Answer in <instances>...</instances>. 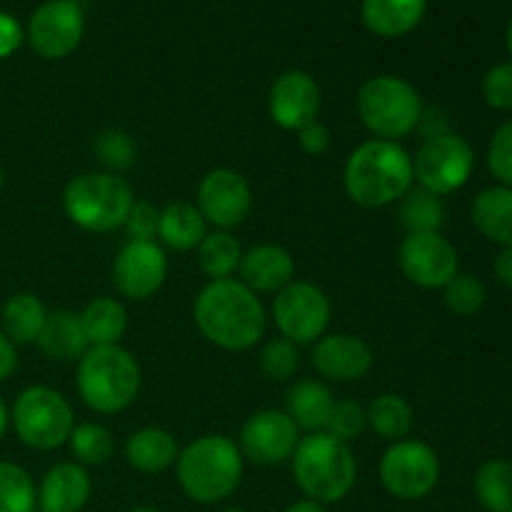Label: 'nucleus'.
<instances>
[{
  "label": "nucleus",
  "instance_id": "nucleus-8",
  "mask_svg": "<svg viewBox=\"0 0 512 512\" xmlns=\"http://www.w3.org/2000/svg\"><path fill=\"white\" fill-rule=\"evenodd\" d=\"M10 423L20 443L28 448L55 450L68 443L75 428V415L63 393L45 385H33L15 398Z\"/></svg>",
  "mask_w": 512,
  "mask_h": 512
},
{
  "label": "nucleus",
  "instance_id": "nucleus-15",
  "mask_svg": "<svg viewBox=\"0 0 512 512\" xmlns=\"http://www.w3.org/2000/svg\"><path fill=\"white\" fill-rule=\"evenodd\" d=\"M300 443V430L285 410H260L245 420L238 448L255 465H280L293 458Z\"/></svg>",
  "mask_w": 512,
  "mask_h": 512
},
{
  "label": "nucleus",
  "instance_id": "nucleus-2",
  "mask_svg": "<svg viewBox=\"0 0 512 512\" xmlns=\"http://www.w3.org/2000/svg\"><path fill=\"white\" fill-rule=\"evenodd\" d=\"M415 183L413 155L395 140H368L348 155L343 185L360 208H385L400 203Z\"/></svg>",
  "mask_w": 512,
  "mask_h": 512
},
{
  "label": "nucleus",
  "instance_id": "nucleus-33",
  "mask_svg": "<svg viewBox=\"0 0 512 512\" xmlns=\"http://www.w3.org/2000/svg\"><path fill=\"white\" fill-rule=\"evenodd\" d=\"M70 453L78 465H103L113 458L115 440L105 425L100 423H80L75 425L68 438Z\"/></svg>",
  "mask_w": 512,
  "mask_h": 512
},
{
  "label": "nucleus",
  "instance_id": "nucleus-44",
  "mask_svg": "<svg viewBox=\"0 0 512 512\" xmlns=\"http://www.w3.org/2000/svg\"><path fill=\"white\" fill-rule=\"evenodd\" d=\"M18 368V353H15V345L0 333V383L10 378Z\"/></svg>",
  "mask_w": 512,
  "mask_h": 512
},
{
  "label": "nucleus",
  "instance_id": "nucleus-32",
  "mask_svg": "<svg viewBox=\"0 0 512 512\" xmlns=\"http://www.w3.org/2000/svg\"><path fill=\"white\" fill-rule=\"evenodd\" d=\"M400 223L408 233H440L445 223L443 198L430 190L410 188L400 200Z\"/></svg>",
  "mask_w": 512,
  "mask_h": 512
},
{
  "label": "nucleus",
  "instance_id": "nucleus-40",
  "mask_svg": "<svg viewBox=\"0 0 512 512\" xmlns=\"http://www.w3.org/2000/svg\"><path fill=\"white\" fill-rule=\"evenodd\" d=\"M128 230L130 240H140V243H155L160 228V210L148 200H135L130 208L128 220L123 225Z\"/></svg>",
  "mask_w": 512,
  "mask_h": 512
},
{
  "label": "nucleus",
  "instance_id": "nucleus-31",
  "mask_svg": "<svg viewBox=\"0 0 512 512\" xmlns=\"http://www.w3.org/2000/svg\"><path fill=\"white\" fill-rule=\"evenodd\" d=\"M475 498L488 512H512V460H488L475 473Z\"/></svg>",
  "mask_w": 512,
  "mask_h": 512
},
{
  "label": "nucleus",
  "instance_id": "nucleus-10",
  "mask_svg": "<svg viewBox=\"0 0 512 512\" xmlns=\"http://www.w3.org/2000/svg\"><path fill=\"white\" fill-rule=\"evenodd\" d=\"M440 480V458L428 443L398 440L380 458V483L398 500H423Z\"/></svg>",
  "mask_w": 512,
  "mask_h": 512
},
{
  "label": "nucleus",
  "instance_id": "nucleus-20",
  "mask_svg": "<svg viewBox=\"0 0 512 512\" xmlns=\"http://www.w3.org/2000/svg\"><path fill=\"white\" fill-rule=\"evenodd\" d=\"M93 493L88 470L78 463H58L45 473L38 488V505L45 512H80Z\"/></svg>",
  "mask_w": 512,
  "mask_h": 512
},
{
  "label": "nucleus",
  "instance_id": "nucleus-34",
  "mask_svg": "<svg viewBox=\"0 0 512 512\" xmlns=\"http://www.w3.org/2000/svg\"><path fill=\"white\" fill-rule=\"evenodd\" d=\"M38 488L20 465L0 460V512H35Z\"/></svg>",
  "mask_w": 512,
  "mask_h": 512
},
{
  "label": "nucleus",
  "instance_id": "nucleus-28",
  "mask_svg": "<svg viewBox=\"0 0 512 512\" xmlns=\"http://www.w3.org/2000/svg\"><path fill=\"white\" fill-rule=\"evenodd\" d=\"M85 338L90 348L95 345H120L128 330V310L115 298H93L80 313Z\"/></svg>",
  "mask_w": 512,
  "mask_h": 512
},
{
  "label": "nucleus",
  "instance_id": "nucleus-11",
  "mask_svg": "<svg viewBox=\"0 0 512 512\" xmlns=\"http://www.w3.org/2000/svg\"><path fill=\"white\" fill-rule=\"evenodd\" d=\"M475 168L473 148L458 135H435L425 140L413 158L418 188L435 195H450L463 188Z\"/></svg>",
  "mask_w": 512,
  "mask_h": 512
},
{
  "label": "nucleus",
  "instance_id": "nucleus-26",
  "mask_svg": "<svg viewBox=\"0 0 512 512\" xmlns=\"http://www.w3.org/2000/svg\"><path fill=\"white\" fill-rule=\"evenodd\" d=\"M473 223L480 235L498 243L503 248L512 245V188L498 185L488 188L475 198L473 203Z\"/></svg>",
  "mask_w": 512,
  "mask_h": 512
},
{
  "label": "nucleus",
  "instance_id": "nucleus-48",
  "mask_svg": "<svg viewBox=\"0 0 512 512\" xmlns=\"http://www.w3.org/2000/svg\"><path fill=\"white\" fill-rule=\"evenodd\" d=\"M508 50H510V55H512V20H510V28H508Z\"/></svg>",
  "mask_w": 512,
  "mask_h": 512
},
{
  "label": "nucleus",
  "instance_id": "nucleus-17",
  "mask_svg": "<svg viewBox=\"0 0 512 512\" xmlns=\"http://www.w3.org/2000/svg\"><path fill=\"white\" fill-rule=\"evenodd\" d=\"M268 113L283 130H303L320 115V88L305 70H288L275 78L268 95Z\"/></svg>",
  "mask_w": 512,
  "mask_h": 512
},
{
  "label": "nucleus",
  "instance_id": "nucleus-36",
  "mask_svg": "<svg viewBox=\"0 0 512 512\" xmlns=\"http://www.w3.org/2000/svg\"><path fill=\"white\" fill-rule=\"evenodd\" d=\"M365 428H368V415L363 405L355 400H335L328 423H325V433L350 445L365 433Z\"/></svg>",
  "mask_w": 512,
  "mask_h": 512
},
{
  "label": "nucleus",
  "instance_id": "nucleus-7",
  "mask_svg": "<svg viewBox=\"0 0 512 512\" xmlns=\"http://www.w3.org/2000/svg\"><path fill=\"white\" fill-rule=\"evenodd\" d=\"M358 118L378 140L408 138L423 120L420 93L398 75H375L365 80L355 98Z\"/></svg>",
  "mask_w": 512,
  "mask_h": 512
},
{
  "label": "nucleus",
  "instance_id": "nucleus-13",
  "mask_svg": "<svg viewBox=\"0 0 512 512\" xmlns=\"http://www.w3.org/2000/svg\"><path fill=\"white\" fill-rule=\"evenodd\" d=\"M398 263L405 278L425 290L445 288L458 275V250L440 233H408Z\"/></svg>",
  "mask_w": 512,
  "mask_h": 512
},
{
  "label": "nucleus",
  "instance_id": "nucleus-6",
  "mask_svg": "<svg viewBox=\"0 0 512 512\" xmlns=\"http://www.w3.org/2000/svg\"><path fill=\"white\" fill-rule=\"evenodd\" d=\"M135 193L125 178L108 170H90L70 180L63 190V210L88 233H113L123 228Z\"/></svg>",
  "mask_w": 512,
  "mask_h": 512
},
{
  "label": "nucleus",
  "instance_id": "nucleus-46",
  "mask_svg": "<svg viewBox=\"0 0 512 512\" xmlns=\"http://www.w3.org/2000/svg\"><path fill=\"white\" fill-rule=\"evenodd\" d=\"M285 512H328V510H325V505L315 503V500H298V503L290 505Z\"/></svg>",
  "mask_w": 512,
  "mask_h": 512
},
{
  "label": "nucleus",
  "instance_id": "nucleus-18",
  "mask_svg": "<svg viewBox=\"0 0 512 512\" xmlns=\"http://www.w3.org/2000/svg\"><path fill=\"white\" fill-rule=\"evenodd\" d=\"M375 353L363 338L348 333H330L315 343L313 368L333 383H355L370 373Z\"/></svg>",
  "mask_w": 512,
  "mask_h": 512
},
{
  "label": "nucleus",
  "instance_id": "nucleus-49",
  "mask_svg": "<svg viewBox=\"0 0 512 512\" xmlns=\"http://www.w3.org/2000/svg\"><path fill=\"white\" fill-rule=\"evenodd\" d=\"M128 512H160V510H153V508H133V510H128Z\"/></svg>",
  "mask_w": 512,
  "mask_h": 512
},
{
  "label": "nucleus",
  "instance_id": "nucleus-45",
  "mask_svg": "<svg viewBox=\"0 0 512 512\" xmlns=\"http://www.w3.org/2000/svg\"><path fill=\"white\" fill-rule=\"evenodd\" d=\"M493 270H495V278H498L500 283L512 288V245L510 248L500 250L498 258H495Z\"/></svg>",
  "mask_w": 512,
  "mask_h": 512
},
{
  "label": "nucleus",
  "instance_id": "nucleus-24",
  "mask_svg": "<svg viewBox=\"0 0 512 512\" xmlns=\"http://www.w3.org/2000/svg\"><path fill=\"white\" fill-rule=\"evenodd\" d=\"M333 405L335 398L328 385L315 378H305L298 380L288 390V408H285V413L293 418L298 430L320 433V430H325Z\"/></svg>",
  "mask_w": 512,
  "mask_h": 512
},
{
  "label": "nucleus",
  "instance_id": "nucleus-52",
  "mask_svg": "<svg viewBox=\"0 0 512 512\" xmlns=\"http://www.w3.org/2000/svg\"><path fill=\"white\" fill-rule=\"evenodd\" d=\"M35 512H45V510H35Z\"/></svg>",
  "mask_w": 512,
  "mask_h": 512
},
{
  "label": "nucleus",
  "instance_id": "nucleus-25",
  "mask_svg": "<svg viewBox=\"0 0 512 512\" xmlns=\"http://www.w3.org/2000/svg\"><path fill=\"white\" fill-rule=\"evenodd\" d=\"M45 318H48V310L38 295L15 293L3 305L0 333L13 345H33L38 343L40 333H43Z\"/></svg>",
  "mask_w": 512,
  "mask_h": 512
},
{
  "label": "nucleus",
  "instance_id": "nucleus-29",
  "mask_svg": "<svg viewBox=\"0 0 512 512\" xmlns=\"http://www.w3.org/2000/svg\"><path fill=\"white\" fill-rule=\"evenodd\" d=\"M368 428L388 443L405 440L413 430V408L403 395L383 393L365 408Z\"/></svg>",
  "mask_w": 512,
  "mask_h": 512
},
{
  "label": "nucleus",
  "instance_id": "nucleus-39",
  "mask_svg": "<svg viewBox=\"0 0 512 512\" xmlns=\"http://www.w3.org/2000/svg\"><path fill=\"white\" fill-rule=\"evenodd\" d=\"M488 168L500 183L512 188V120L500 125L490 138Z\"/></svg>",
  "mask_w": 512,
  "mask_h": 512
},
{
  "label": "nucleus",
  "instance_id": "nucleus-35",
  "mask_svg": "<svg viewBox=\"0 0 512 512\" xmlns=\"http://www.w3.org/2000/svg\"><path fill=\"white\" fill-rule=\"evenodd\" d=\"M443 290L448 310L460 315V318H470V315L480 313L485 300H488V290H485L483 280L475 278V275L458 273Z\"/></svg>",
  "mask_w": 512,
  "mask_h": 512
},
{
  "label": "nucleus",
  "instance_id": "nucleus-27",
  "mask_svg": "<svg viewBox=\"0 0 512 512\" xmlns=\"http://www.w3.org/2000/svg\"><path fill=\"white\" fill-rule=\"evenodd\" d=\"M205 235H208V223L195 208V203H170L168 208L160 210L158 238L168 248L178 250V253L198 250Z\"/></svg>",
  "mask_w": 512,
  "mask_h": 512
},
{
  "label": "nucleus",
  "instance_id": "nucleus-50",
  "mask_svg": "<svg viewBox=\"0 0 512 512\" xmlns=\"http://www.w3.org/2000/svg\"><path fill=\"white\" fill-rule=\"evenodd\" d=\"M220 512H248V510H243V508H225V510H220Z\"/></svg>",
  "mask_w": 512,
  "mask_h": 512
},
{
  "label": "nucleus",
  "instance_id": "nucleus-14",
  "mask_svg": "<svg viewBox=\"0 0 512 512\" xmlns=\"http://www.w3.org/2000/svg\"><path fill=\"white\" fill-rule=\"evenodd\" d=\"M195 208L200 210L205 223L215 225L218 230L238 228L253 208V190L238 170L215 168L200 180Z\"/></svg>",
  "mask_w": 512,
  "mask_h": 512
},
{
  "label": "nucleus",
  "instance_id": "nucleus-4",
  "mask_svg": "<svg viewBox=\"0 0 512 512\" xmlns=\"http://www.w3.org/2000/svg\"><path fill=\"white\" fill-rule=\"evenodd\" d=\"M140 383L138 360L123 345H95L78 360V395L98 415L128 410L138 398Z\"/></svg>",
  "mask_w": 512,
  "mask_h": 512
},
{
  "label": "nucleus",
  "instance_id": "nucleus-38",
  "mask_svg": "<svg viewBox=\"0 0 512 512\" xmlns=\"http://www.w3.org/2000/svg\"><path fill=\"white\" fill-rule=\"evenodd\" d=\"M95 155L100 158V163L108 168V173H118L133 165L135 160V143L125 130H103V133L95 138Z\"/></svg>",
  "mask_w": 512,
  "mask_h": 512
},
{
  "label": "nucleus",
  "instance_id": "nucleus-30",
  "mask_svg": "<svg viewBox=\"0 0 512 512\" xmlns=\"http://www.w3.org/2000/svg\"><path fill=\"white\" fill-rule=\"evenodd\" d=\"M243 260V248L238 238L228 230H213L198 245V265L210 280L233 278Z\"/></svg>",
  "mask_w": 512,
  "mask_h": 512
},
{
  "label": "nucleus",
  "instance_id": "nucleus-1",
  "mask_svg": "<svg viewBox=\"0 0 512 512\" xmlns=\"http://www.w3.org/2000/svg\"><path fill=\"white\" fill-rule=\"evenodd\" d=\"M193 318L208 343L230 353L255 348L268 328L260 298L235 278L210 280L195 298Z\"/></svg>",
  "mask_w": 512,
  "mask_h": 512
},
{
  "label": "nucleus",
  "instance_id": "nucleus-51",
  "mask_svg": "<svg viewBox=\"0 0 512 512\" xmlns=\"http://www.w3.org/2000/svg\"><path fill=\"white\" fill-rule=\"evenodd\" d=\"M3 183H5V175H3V168H0V190H3Z\"/></svg>",
  "mask_w": 512,
  "mask_h": 512
},
{
  "label": "nucleus",
  "instance_id": "nucleus-5",
  "mask_svg": "<svg viewBox=\"0 0 512 512\" xmlns=\"http://www.w3.org/2000/svg\"><path fill=\"white\" fill-rule=\"evenodd\" d=\"M290 460L298 488L320 505L340 503L358 483V463L350 445L325 430L300 438Z\"/></svg>",
  "mask_w": 512,
  "mask_h": 512
},
{
  "label": "nucleus",
  "instance_id": "nucleus-3",
  "mask_svg": "<svg viewBox=\"0 0 512 512\" xmlns=\"http://www.w3.org/2000/svg\"><path fill=\"white\" fill-rule=\"evenodd\" d=\"M243 453L228 435H203L180 450L175 475L190 500L215 505L228 500L243 480Z\"/></svg>",
  "mask_w": 512,
  "mask_h": 512
},
{
  "label": "nucleus",
  "instance_id": "nucleus-22",
  "mask_svg": "<svg viewBox=\"0 0 512 512\" xmlns=\"http://www.w3.org/2000/svg\"><path fill=\"white\" fill-rule=\"evenodd\" d=\"M38 348L48 358L60 360V363H70V360H80L85 350L90 348L88 338H85L83 323H80V313L73 310H53L48 313L43 325V333L38 338Z\"/></svg>",
  "mask_w": 512,
  "mask_h": 512
},
{
  "label": "nucleus",
  "instance_id": "nucleus-21",
  "mask_svg": "<svg viewBox=\"0 0 512 512\" xmlns=\"http://www.w3.org/2000/svg\"><path fill=\"white\" fill-rule=\"evenodd\" d=\"M428 0H363V23L380 38H403L418 28Z\"/></svg>",
  "mask_w": 512,
  "mask_h": 512
},
{
  "label": "nucleus",
  "instance_id": "nucleus-43",
  "mask_svg": "<svg viewBox=\"0 0 512 512\" xmlns=\"http://www.w3.org/2000/svg\"><path fill=\"white\" fill-rule=\"evenodd\" d=\"M25 30L10 13H0V60L10 58L23 45Z\"/></svg>",
  "mask_w": 512,
  "mask_h": 512
},
{
  "label": "nucleus",
  "instance_id": "nucleus-37",
  "mask_svg": "<svg viewBox=\"0 0 512 512\" xmlns=\"http://www.w3.org/2000/svg\"><path fill=\"white\" fill-rule=\"evenodd\" d=\"M300 365V353L298 345L290 343L285 338H273L265 343V348L260 350V370L268 375L270 380H290L295 375Z\"/></svg>",
  "mask_w": 512,
  "mask_h": 512
},
{
  "label": "nucleus",
  "instance_id": "nucleus-42",
  "mask_svg": "<svg viewBox=\"0 0 512 512\" xmlns=\"http://www.w3.org/2000/svg\"><path fill=\"white\" fill-rule=\"evenodd\" d=\"M330 140L333 138H330L328 125H323L320 120H315V123L305 125L303 130H298V143H300V148H303V153H308V155L328 153Z\"/></svg>",
  "mask_w": 512,
  "mask_h": 512
},
{
  "label": "nucleus",
  "instance_id": "nucleus-9",
  "mask_svg": "<svg viewBox=\"0 0 512 512\" xmlns=\"http://www.w3.org/2000/svg\"><path fill=\"white\" fill-rule=\"evenodd\" d=\"M333 305L330 298L308 280H293L273 298V320L280 338L295 345L318 343L328 333Z\"/></svg>",
  "mask_w": 512,
  "mask_h": 512
},
{
  "label": "nucleus",
  "instance_id": "nucleus-12",
  "mask_svg": "<svg viewBox=\"0 0 512 512\" xmlns=\"http://www.w3.org/2000/svg\"><path fill=\"white\" fill-rule=\"evenodd\" d=\"M85 15L78 0H48L30 15L25 40L43 60H63L80 45Z\"/></svg>",
  "mask_w": 512,
  "mask_h": 512
},
{
  "label": "nucleus",
  "instance_id": "nucleus-19",
  "mask_svg": "<svg viewBox=\"0 0 512 512\" xmlns=\"http://www.w3.org/2000/svg\"><path fill=\"white\" fill-rule=\"evenodd\" d=\"M240 283L258 293H280L295 280V260L288 248L275 243H260L245 250L240 260Z\"/></svg>",
  "mask_w": 512,
  "mask_h": 512
},
{
  "label": "nucleus",
  "instance_id": "nucleus-47",
  "mask_svg": "<svg viewBox=\"0 0 512 512\" xmlns=\"http://www.w3.org/2000/svg\"><path fill=\"white\" fill-rule=\"evenodd\" d=\"M8 425H10V410L8 405L3 403V398H0V440H3L5 433H8Z\"/></svg>",
  "mask_w": 512,
  "mask_h": 512
},
{
  "label": "nucleus",
  "instance_id": "nucleus-16",
  "mask_svg": "<svg viewBox=\"0 0 512 512\" xmlns=\"http://www.w3.org/2000/svg\"><path fill=\"white\" fill-rule=\"evenodd\" d=\"M168 278V258L158 243L130 240L113 263V283L128 300H148Z\"/></svg>",
  "mask_w": 512,
  "mask_h": 512
},
{
  "label": "nucleus",
  "instance_id": "nucleus-41",
  "mask_svg": "<svg viewBox=\"0 0 512 512\" xmlns=\"http://www.w3.org/2000/svg\"><path fill=\"white\" fill-rule=\"evenodd\" d=\"M485 103L495 110H512V63H500L488 70L483 80Z\"/></svg>",
  "mask_w": 512,
  "mask_h": 512
},
{
  "label": "nucleus",
  "instance_id": "nucleus-23",
  "mask_svg": "<svg viewBox=\"0 0 512 512\" xmlns=\"http://www.w3.org/2000/svg\"><path fill=\"white\" fill-rule=\"evenodd\" d=\"M180 448L173 433L163 428H143L125 443V460L138 473L155 475L168 470L178 460Z\"/></svg>",
  "mask_w": 512,
  "mask_h": 512
}]
</instances>
